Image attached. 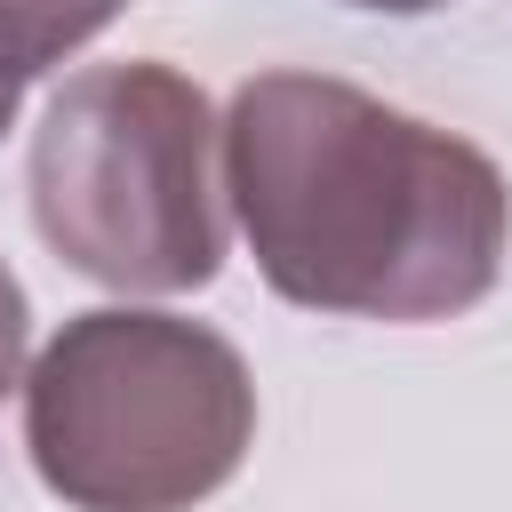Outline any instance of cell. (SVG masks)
I'll return each mask as SVG.
<instances>
[{"label": "cell", "mask_w": 512, "mask_h": 512, "mask_svg": "<svg viewBox=\"0 0 512 512\" xmlns=\"http://www.w3.org/2000/svg\"><path fill=\"white\" fill-rule=\"evenodd\" d=\"M24 344H32V304H24V280L0 256V400L24 384Z\"/></svg>", "instance_id": "8992f818"}, {"label": "cell", "mask_w": 512, "mask_h": 512, "mask_svg": "<svg viewBox=\"0 0 512 512\" xmlns=\"http://www.w3.org/2000/svg\"><path fill=\"white\" fill-rule=\"evenodd\" d=\"M8 8H16V24L40 40V56L56 64V56H72L80 40H96L128 0H8Z\"/></svg>", "instance_id": "277c9868"}, {"label": "cell", "mask_w": 512, "mask_h": 512, "mask_svg": "<svg viewBox=\"0 0 512 512\" xmlns=\"http://www.w3.org/2000/svg\"><path fill=\"white\" fill-rule=\"evenodd\" d=\"M256 440V384L232 336L184 312H72L24 376V448L72 512H192Z\"/></svg>", "instance_id": "7a4b0ae2"}, {"label": "cell", "mask_w": 512, "mask_h": 512, "mask_svg": "<svg viewBox=\"0 0 512 512\" xmlns=\"http://www.w3.org/2000/svg\"><path fill=\"white\" fill-rule=\"evenodd\" d=\"M48 72V56H40V40L16 24V8L0 0V136L16 128V104H24V88Z\"/></svg>", "instance_id": "5b68a950"}, {"label": "cell", "mask_w": 512, "mask_h": 512, "mask_svg": "<svg viewBox=\"0 0 512 512\" xmlns=\"http://www.w3.org/2000/svg\"><path fill=\"white\" fill-rule=\"evenodd\" d=\"M344 8H368V16H432L448 0H344Z\"/></svg>", "instance_id": "52a82bcc"}, {"label": "cell", "mask_w": 512, "mask_h": 512, "mask_svg": "<svg viewBox=\"0 0 512 512\" xmlns=\"http://www.w3.org/2000/svg\"><path fill=\"white\" fill-rule=\"evenodd\" d=\"M224 120L200 80L128 56L72 72L24 152L32 224L96 288L120 296H184L224 272Z\"/></svg>", "instance_id": "3957f363"}, {"label": "cell", "mask_w": 512, "mask_h": 512, "mask_svg": "<svg viewBox=\"0 0 512 512\" xmlns=\"http://www.w3.org/2000/svg\"><path fill=\"white\" fill-rule=\"evenodd\" d=\"M224 192L272 296L304 312L456 320L512 240V192L480 144L328 72L240 80Z\"/></svg>", "instance_id": "6da1fadb"}]
</instances>
